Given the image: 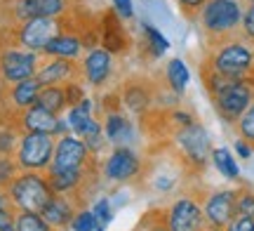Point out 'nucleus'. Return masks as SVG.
<instances>
[{
  "label": "nucleus",
  "instance_id": "nucleus-45",
  "mask_svg": "<svg viewBox=\"0 0 254 231\" xmlns=\"http://www.w3.org/2000/svg\"><path fill=\"white\" fill-rule=\"evenodd\" d=\"M68 2H73V5H78V2H82V0H68Z\"/></svg>",
  "mask_w": 254,
  "mask_h": 231
},
{
  "label": "nucleus",
  "instance_id": "nucleus-37",
  "mask_svg": "<svg viewBox=\"0 0 254 231\" xmlns=\"http://www.w3.org/2000/svg\"><path fill=\"white\" fill-rule=\"evenodd\" d=\"M64 92H66V99H68V106H75L82 97H87V85L82 80H71V83L64 85Z\"/></svg>",
  "mask_w": 254,
  "mask_h": 231
},
{
  "label": "nucleus",
  "instance_id": "nucleus-30",
  "mask_svg": "<svg viewBox=\"0 0 254 231\" xmlns=\"http://www.w3.org/2000/svg\"><path fill=\"white\" fill-rule=\"evenodd\" d=\"M101 224L97 222V217H94V213H92V208H87V205H82L80 210L75 213V217L71 220V227L68 229L71 231H97Z\"/></svg>",
  "mask_w": 254,
  "mask_h": 231
},
{
  "label": "nucleus",
  "instance_id": "nucleus-44",
  "mask_svg": "<svg viewBox=\"0 0 254 231\" xmlns=\"http://www.w3.org/2000/svg\"><path fill=\"white\" fill-rule=\"evenodd\" d=\"M134 231H148V229H144V227H141V224H139V227H136Z\"/></svg>",
  "mask_w": 254,
  "mask_h": 231
},
{
  "label": "nucleus",
  "instance_id": "nucleus-6",
  "mask_svg": "<svg viewBox=\"0 0 254 231\" xmlns=\"http://www.w3.org/2000/svg\"><path fill=\"white\" fill-rule=\"evenodd\" d=\"M68 0H0V26H14L28 19L66 17L73 12Z\"/></svg>",
  "mask_w": 254,
  "mask_h": 231
},
{
  "label": "nucleus",
  "instance_id": "nucleus-7",
  "mask_svg": "<svg viewBox=\"0 0 254 231\" xmlns=\"http://www.w3.org/2000/svg\"><path fill=\"white\" fill-rule=\"evenodd\" d=\"M104 182L109 184H136L146 177V163L132 147H113L99 167Z\"/></svg>",
  "mask_w": 254,
  "mask_h": 231
},
{
  "label": "nucleus",
  "instance_id": "nucleus-46",
  "mask_svg": "<svg viewBox=\"0 0 254 231\" xmlns=\"http://www.w3.org/2000/svg\"><path fill=\"white\" fill-rule=\"evenodd\" d=\"M209 231H224V229H209Z\"/></svg>",
  "mask_w": 254,
  "mask_h": 231
},
{
  "label": "nucleus",
  "instance_id": "nucleus-34",
  "mask_svg": "<svg viewBox=\"0 0 254 231\" xmlns=\"http://www.w3.org/2000/svg\"><path fill=\"white\" fill-rule=\"evenodd\" d=\"M19 172H21V170H19L14 156H0V186H2V189H5Z\"/></svg>",
  "mask_w": 254,
  "mask_h": 231
},
{
  "label": "nucleus",
  "instance_id": "nucleus-19",
  "mask_svg": "<svg viewBox=\"0 0 254 231\" xmlns=\"http://www.w3.org/2000/svg\"><path fill=\"white\" fill-rule=\"evenodd\" d=\"M43 90V85L36 78H28L24 83L9 85L5 90H0V113L7 116H17V113L26 111L28 106L38 104V94Z\"/></svg>",
  "mask_w": 254,
  "mask_h": 231
},
{
  "label": "nucleus",
  "instance_id": "nucleus-47",
  "mask_svg": "<svg viewBox=\"0 0 254 231\" xmlns=\"http://www.w3.org/2000/svg\"><path fill=\"white\" fill-rule=\"evenodd\" d=\"M97 231H104V227H99V229H97Z\"/></svg>",
  "mask_w": 254,
  "mask_h": 231
},
{
  "label": "nucleus",
  "instance_id": "nucleus-25",
  "mask_svg": "<svg viewBox=\"0 0 254 231\" xmlns=\"http://www.w3.org/2000/svg\"><path fill=\"white\" fill-rule=\"evenodd\" d=\"M212 165L217 167V172L221 177H226L228 182H240V167H238L236 154L226 147H217L212 149Z\"/></svg>",
  "mask_w": 254,
  "mask_h": 231
},
{
  "label": "nucleus",
  "instance_id": "nucleus-31",
  "mask_svg": "<svg viewBox=\"0 0 254 231\" xmlns=\"http://www.w3.org/2000/svg\"><path fill=\"white\" fill-rule=\"evenodd\" d=\"M233 130H236L238 137L245 139V142H250V144L254 147V102L250 104V109L240 116V120L233 125Z\"/></svg>",
  "mask_w": 254,
  "mask_h": 231
},
{
  "label": "nucleus",
  "instance_id": "nucleus-43",
  "mask_svg": "<svg viewBox=\"0 0 254 231\" xmlns=\"http://www.w3.org/2000/svg\"><path fill=\"white\" fill-rule=\"evenodd\" d=\"M240 2H243V5H252L254 0H240Z\"/></svg>",
  "mask_w": 254,
  "mask_h": 231
},
{
  "label": "nucleus",
  "instance_id": "nucleus-41",
  "mask_svg": "<svg viewBox=\"0 0 254 231\" xmlns=\"http://www.w3.org/2000/svg\"><path fill=\"white\" fill-rule=\"evenodd\" d=\"M224 231H254V220L252 217H245V215H238Z\"/></svg>",
  "mask_w": 254,
  "mask_h": 231
},
{
  "label": "nucleus",
  "instance_id": "nucleus-22",
  "mask_svg": "<svg viewBox=\"0 0 254 231\" xmlns=\"http://www.w3.org/2000/svg\"><path fill=\"white\" fill-rule=\"evenodd\" d=\"M59 118L62 116H55L52 111L43 109L40 104H33V106H28L26 111L14 116L21 132H45V135H52V137H55V132H57Z\"/></svg>",
  "mask_w": 254,
  "mask_h": 231
},
{
  "label": "nucleus",
  "instance_id": "nucleus-13",
  "mask_svg": "<svg viewBox=\"0 0 254 231\" xmlns=\"http://www.w3.org/2000/svg\"><path fill=\"white\" fill-rule=\"evenodd\" d=\"M99 158L92 156V151L87 144L82 142L78 135H64L57 137L55 156L52 163L47 167V172H64V170H78V167H87L92 163H97Z\"/></svg>",
  "mask_w": 254,
  "mask_h": 231
},
{
  "label": "nucleus",
  "instance_id": "nucleus-2",
  "mask_svg": "<svg viewBox=\"0 0 254 231\" xmlns=\"http://www.w3.org/2000/svg\"><path fill=\"white\" fill-rule=\"evenodd\" d=\"M200 69H209L214 74L228 76L236 80L254 78V45L247 38L238 36L226 43L205 47V57L200 62Z\"/></svg>",
  "mask_w": 254,
  "mask_h": 231
},
{
  "label": "nucleus",
  "instance_id": "nucleus-18",
  "mask_svg": "<svg viewBox=\"0 0 254 231\" xmlns=\"http://www.w3.org/2000/svg\"><path fill=\"white\" fill-rule=\"evenodd\" d=\"M73 12H75V9H73ZM85 52H87L85 38H82L80 28H78L75 17H71V24L64 28L62 33H57V36L45 45V50H43L40 55H43V57H59V59H73V62H80Z\"/></svg>",
  "mask_w": 254,
  "mask_h": 231
},
{
  "label": "nucleus",
  "instance_id": "nucleus-32",
  "mask_svg": "<svg viewBox=\"0 0 254 231\" xmlns=\"http://www.w3.org/2000/svg\"><path fill=\"white\" fill-rule=\"evenodd\" d=\"M92 213H94V217H97V222L101 227H109L113 222V215H116V205L111 201V196H101L99 201L92 205Z\"/></svg>",
  "mask_w": 254,
  "mask_h": 231
},
{
  "label": "nucleus",
  "instance_id": "nucleus-36",
  "mask_svg": "<svg viewBox=\"0 0 254 231\" xmlns=\"http://www.w3.org/2000/svg\"><path fill=\"white\" fill-rule=\"evenodd\" d=\"M174 2H177L179 12H182L189 21H195L200 14V9L207 5V0H174Z\"/></svg>",
  "mask_w": 254,
  "mask_h": 231
},
{
  "label": "nucleus",
  "instance_id": "nucleus-40",
  "mask_svg": "<svg viewBox=\"0 0 254 231\" xmlns=\"http://www.w3.org/2000/svg\"><path fill=\"white\" fill-rule=\"evenodd\" d=\"M111 2H113V9H116L123 19H127V21L134 19V2H132V0H111Z\"/></svg>",
  "mask_w": 254,
  "mask_h": 231
},
{
  "label": "nucleus",
  "instance_id": "nucleus-39",
  "mask_svg": "<svg viewBox=\"0 0 254 231\" xmlns=\"http://www.w3.org/2000/svg\"><path fill=\"white\" fill-rule=\"evenodd\" d=\"M14 217H17V210H14L12 205L0 203V231H12L14 229Z\"/></svg>",
  "mask_w": 254,
  "mask_h": 231
},
{
  "label": "nucleus",
  "instance_id": "nucleus-17",
  "mask_svg": "<svg viewBox=\"0 0 254 231\" xmlns=\"http://www.w3.org/2000/svg\"><path fill=\"white\" fill-rule=\"evenodd\" d=\"M99 45L109 50L113 57L127 55L132 47V38L125 31V21L116 9H104L99 14Z\"/></svg>",
  "mask_w": 254,
  "mask_h": 231
},
{
  "label": "nucleus",
  "instance_id": "nucleus-33",
  "mask_svg": "<svg viewBox=\"0 0 254 231\" xmlns=\"http://www.w3.org/2000/svg\"><path fill=\"white\" fill-rule=\"evenodd\" d=\"M165 120H167V125H172V132L179 128H186L190 123H195V113L193 111H186V109H179V106H174L170 111H165Z\"/></svg>",
  "mask_w": 254,
  "mask_h": 231
},
{
  "label": "nucleus",
  "instance_id": "nucleus-14",
  "mask_svg": "<svg viewBox=\"0 0 254 231\" xmlns=\"http://www.w3.org/2000/svg\"><path fill=\"white\" fill-rule=\"evenodd\" d=\"M202 213L209 229H226L238 217V189H212L202 194Z\"/></svg>",
  "mask_w": 254,
  "mask_h": 231
},
{
  "label": "nucleus",
  "instance_id": "nucleus-24",
  "mask_svg": "<svg viewBox=\"0 0 254 231\" xmlns=\"http://www.w3.org/2000/svg\"><path fill=\"white\" fill-rule=\"evenodd\" d=\"M165 85L170 87V92H174L177 97H182L189 87V80H190V74H189V66L184 64V59L179 57H172L167 64H165Z\"/></svg>",
  "mask_w": 254,
  "mask_h": 231
},
{
  "label": "nucleus",
  "instance_id": "nucleus-15",
  "mask_svg": "<svg viewBox=\"0 0 254 231\" xmlns=\"http://www.w3.org/2000/svg\"><path fill=\"white\" fill-rule=\"evenodd\" d=\"M120 102L123 109L129 111L132 116H148L153 113L155 99H158V87H155L148 78L144 76H136V78H127L125 83L120 85Z\"/></svg>",
  "mask_w": 254,
  "mask_h": 231
},
{
  "label": "nucleus",
  "instance_id": "nucleus-1",
  "mask_svg": "<svg viewBox=\"0 0 254 231\" xmlns=\"http://www.w3.org/2000/svg\"><path fill=\"white\" fill-rule=\"evenodd\" d=\"M243 14L245 5L240 0H207L195 19L200 33L205 36V47L243 36Z\"/></svg>",
  "mask_w": 254,
  "mask_h": 231
},
{
  "label": "nucleus",
  "instance_id": "nucleus-27",
  "mask_svg": "<svg viewBox=\"0 0 254 231\" xmlns=\"http://www.w3.org/2000/svg\"><path fill=\"white\" fill-rule=\"evenodd\" d=\"M38 104L52 111L55 116H64L68 111V99H66V92H64V85H47L40 90L38 94Z\"/></svg>",
  "mask_w": 254,
  "mask_h": 231
},
{
  "label": "nucleus",
  "instance_id": "nucleus-4",
  "mask_svg": "<svg viewBox=\"0 0 254 231\" xmlns=\"http://www.w3.org/2000/svg\"><path fill=\"white\" fill-rule=\"evenodd\" d=\"M5 191L17 213H43V208L55 196L47 172H19L5 186Z\"/></svg>",
  "mask_w": 254,
  "mask_h": 231
},
{
  "label": "nucleus",
  "instance_id": "nucleus-16",
  "mask_svg": "<svg viewBox=\"0 0 254 231\" xmlns=\"http://www.w3.org/2000/svg\"><path fill=\"white\" fill-rule=\"evenodd\" d=\"M116 71V57L111 55L109 50L104 47H92L87 50L80 59V74L82 83L87 85L90 90H104L111 83Z\"/></svg>",
  "mask_w": 254,
  "mask_h": 231
},
{
  "label": "nucleus",
  "instance_id": "nucleus-35",
  "mask_svg": "<svg viewBox=\"0 0 254 231\" xmlns=\"http://www.w3.org/2000/svg\"><path fill=\"white\" fill-rule=\"evenodd\" d=\"M238 215H245L254 220V189L243 186L238 189Z\"/></svg>",
  "mask_w": 254,
  "mask_h": 231
},
{
  "label": "nucleus",
  "instance_id": "nucleus-21",
  "mask_svg": "<svg viewBox=\"0 0 254 231\" xmlns=\"http://www.w3.org/2000/svg\"><path fill=\"white\" fill-rule=\"evenodd\" d=\"M85 201L75 198V196H62V194H55L50 198V203L43 208V217H45L50 227L55 231H66L71 227V220L75 217V213L80 210Z\"/></svg>",
  "mask_w": 254,
  "mask_h": 231
},
{
  "label": "nucleus",
  "instance_id": "nucleus-23",
  "mask_svg": "<svg viewBox=\"0 0 254 231\" xmlns=\"http://www.w3.org/2000/svg\"><path fill=\"white\" fill-rule=\"evenodd\" d=\"M75 135L87 144V149L92 151V156L99 158L104 154V149H106V137H104V125H101V120L92 113L87 118L80 123V128L75 130Z\"/></svg>",
  "mask_w": 254,
  "mask_h": 231
},
{
  "label": "nucleus",
  "instance_id": "nucleus-38",
  "mask_svg": "<svg viewBox=\"0 0 254 231\" xmlns=\"http://www.w3.org/2000/svg\"><path fill=\"white\" fill-rule=\"evenodd\" d=\"M243 38H247L254 45V2L245 5V14H243Z\"/></svg>",
  "mask_w": 254,
  "mask_h": 231
},
{
  "label": "nucleus",
  "instance_id": "nucleus-12",
  "mask_svg": "<svg viewBox=\"0 0 254 231\" xmlns=\"http://www.w3.org/2000/svg\"><path fill=\"white\" fill-rule=\"evenodd\" d=\"M101 125H104V137L106 144L111 147H129V142L134 137V125L132 120L123 111L118 92H111L101 97Z\"/></svg>",
  "mask_w": 254,
  "mask_h": 231
},
{
  "label": "nucleus",
  "instance_id": "nucleus-3",
  "mask_svg": "<svg viewBox=\"0 0 254 231\" xmlns=\"http://www.w3.org/2000/svg\"><path fill=\"white\" fill-rule=\"evenodd\" d=\"M71 17L73 12H68L66 17H40L14 24V26H0V45H14L31 52H43L47 43L71 24Z\"/></svg>",
  "mask_w": 254,
  "mask_h": 231
},
{
  "label": "nucleus",
  "instance_id": "nucleus-8",
  "mask_svg": "<svg viewBox=\"0 0 254 231\" xmlns=\"http://www.w3.org/2000/svg\"><path fill=\"white\" fill-rule=\"evenodd\" d=\"M57 147V137L45 132H21L14 160L21 172H47Z\"/></svg>",
  "mask_w": 254,
  "mask_h": 231
},
{
  "label": "nucleus",
  "instance_id": "nucleus-5",
  "mask_svg": "<svg viewBox=\"0 0 254 231\" xmlns=\"http://www.w3.org/2000/svg\"><path fill=\"white\" fill-rule=\"evenodd\" d=\"M174 135V147H177V156L184 163L186 170H193V172H200L205 170L207 160L212 158V139H209L207 128L195 120L186 128H179L172 132Z\"/></svg>",
  "mask_w": 254,
  "mask_h": 231
},
{
  "label": "nucleus",
  "instance_id": "nucleus-9",
  "mask_svg": "<svg viewBox=\"0 0 254 231\" xmlns=\"http://www.w3.org/2000/svg\"><path fill=\"white\" fill-rule=\"evenodd\" d=\"M165 222L170 231H209L202 213V194L184 191L165 208Z\"/></svg>",
  "mask_w": 254,
  "mask_h": 231
},
{
  "label": "nucleus",
  "instance_id": "nucleus-10",
  "mask_svg": "<svg viewBox=\"0 0 254 231\" xmlns=\"http://www.w3.org/2000/svg\"><path fill=\"white\" fill-rule=\"evenodd\" d=\"M209 102L214 106L217 116L221 118V123H226V125L233 128L238 120H240V116L250 109V104L254 102V78L233 80L221 92L212 94Z\"/></svg>",
  "mask_w": 254,
  "mask_h": 231
},
{
  "label": "nucleus",
  "instance_id": "nucleus-26",
  "mask_svg": "<svg viewBox=\"0 0 254 231\" xmlns=\"http://www.w3.org/2000/svg\"><path fill=\"white\" fill-rule=\"evenodd\" d=\"M19 137H21V130L14 116L0 113V156H14Z\"/></svg>",
  "mask_w": 254,
  "mask_h": 231
},
{
  "label": "nucleus",
  "instance_id": "nucleus-28",
  "mask_svg": "<svg viewBox=\"0 0 254 231\" xmlns=\"http://www.w3.org/2000/svg\"><path fill=\"white\" fill-rule=\"evenodd\" d=\"M141 31H144V52L146 57H151V59H158V57H163L167 50H170V40L153 26V24H141Z\"/></svg>",
  "mask_w": 254,
  "mask_h": 231
},
{
  "label": "nucleus",
  "instance_id": "nucleus-42",
  "mask_svg": "<svg viewBox=\"0 0 254 231\" xmlns=\"http://www.w3.org/2000/svg\"><path fill=\"white\" fill-rule=\"evenodd\" d=\"M233 154L236 156H240L243 160H250V158L254 156V147L250 144V142H245V139H236V144H233Z\"/></svg>",
  "mask_w": 254,
  "mask_h": 231
},
{
  "label": "nucleus",
  "instance_id": "nucleus-29",
  "mask_svg": "<svg viewBox=\"0 0 254 231\" xmlns=\"http://www.w3.org/2000/svg\"><path fill=\"white\" fill-rule=\"evenodd\" d=\"M14 231H55L40 213H17Z\"/></svg>",
  "mask_w": 254,
  "mask_h": 231
},
{
  "label": "nucleus",
  "instance_id": "nucleus-20",
  "mask_svg": "<svg viewBox=\"0 0 254 231\" xmlns=\"http://www.w3.org/2000/svg\"><path fill=\"white\" fill-rule=\"evenodd\" d=\"M36 80L43 87H47V85H66L71 80H82L80 62L59 59V57H43V62H40L36 71Z\"/></svg>",
  "mask_w": 254,
  "mask_h": 231
},
{
  "label": "nucleus",
  "instance_id": "nucleus-11",
  "mask_svg": "<svg viewBox=\"0 0 254 231\" xmlns=\"http://www.w3.org/2000/svg\"><path fill=\"white\" fill-rule=\"evenodd\" d=\"M40 62H43L40 52L21 50L14 45H0V90L36 78Z\"/></svg>",
  "mask_w": 254,
  "mask_h": 231
}]
</instances>
